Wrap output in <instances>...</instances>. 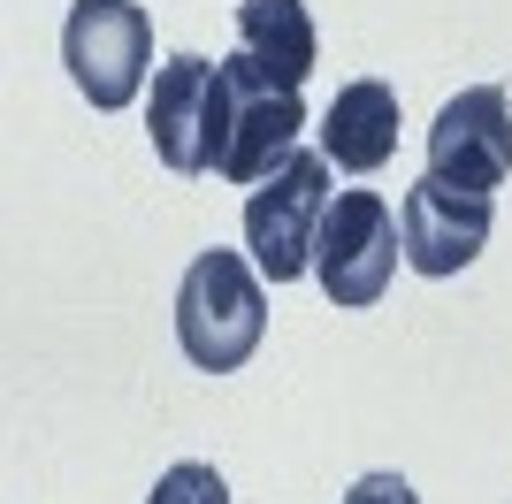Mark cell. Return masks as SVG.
<instances>
[{"mask_svg": "<svg viewBox=\"0 0 512 504\" xmlns=\"http://www.w3.org/2000/svg\"><path fill=\"white\" fill-rule=\"evenodd\" d=\"M260 336H268V291H260V275L237 260V252H199L184 283H176V344L192 367L207 375H230L245 359L260 352Z\"/></svg>", "mask_w": 512, "mask_h": 504, "instance_id": "1", "label": "cell"}, {"mask_svg": "<svg viewBox=\"0 0 512 504\" xmlns=\"http://www.w3.org/2000/svg\"><path fill=\"white\" fill-rule=\"evenodd\" d=\"M306 130V107L291 84H276L253 54H230L222 62V153H214V176L230 184H268L291 146Z\"/></svg>", "mask_w": 512, "mask_h": 504, "instance_id": "2", "label": "cell"}, {"mask_svg": "<svg viewBox=\"0 0 512 504\" xmlns=\"http://www.w3.org/2000/svg\"><path fill=\"white\" fill-rule=\"evenodd\" d=\"M406 252V222L383 207V191H337L314 237V283L329 291V306H375L398 275Z\"/></svg>", "mask_w": 512, "mask_h": 504, "instance_id": "3", "label": "cell"}, {"mask_svg": "<svg viewBox=\"0 0 512 504\" xmlns=\"http://www.w3.org/2000/svg\"><path fill=\"white\" fill-rule=\"evenodd\" d=\"M329 214V153H291L268 184L245 199V245L268 283H299L314 268V237Z\"/></svg>", "mask_w": 512, "mask_h": 504, "instance_id": "4", "label": "cell"}, {"mask_svg": "<svg viewBox=\"0 0 512 504\" xmlns=\"http://www.w3.org/2000/svg\"><path fill=\"white\" fill-rule=\"evenodd\" d=\"M62 62L92 107H130L153 62V23L138 0H77L62 23Z\"/></svg>", "mask_w": 512, "mask_h": 504, "instance_id": "5", "label": "cell"}, {"mask_svg": "<svg viewBox=\"0 0 512 504\" xmlns=\"http://www.w3.org/2000/svg\"><path fill=\"white\" fill-rule=\"evenodd\" d=\"M146 130H153L161 168H176V176L214 168V153H222V62H207V54L161 62L153 100H146Z\"/></svg>", "mask_w": 512, "mask_h": 504, "instance_id": "6", "label": "cell"}, {"mask_svg": "<svg viewBox=\"0 0 512 504\" xmlns=\"http://www.w3.org/2000/svg\"><path fill=\"white\" fill-rule=\"evenodd\" d=\"M428 176L459 191H497L512 176V100L505 84H474L428 123Z\"/></svg>", "mask_w": 512, "mask_h": 504, "instance_id": "7", "label": "cell"}, {"mask_svg": "<svg viewBox=\"0 0 512 504\" xmlns=\"http://www.w3.org/2000/svg\"><path fill=\"white\" fill-rule=\"evenodd\" d=\"M398 222H406V268L413 275H459V268L482 260V245H490L497 199L490 191H459V184L421 176V184L406 191Z\"/></svg>", "mask_w": 512, "mask_h": 504, "instance_id": "8", "label": "cell"}, {"mask_svg": "<svg viewBox=\"0 0 512 504\" xmlns=\"http://www.w3.org/2000/svg\"><path fill=\"white\" fill-rule=\"evenodd\" d=\"M321 153L337 168H352V176H375L398 153V92L383 77L344 84L337 100H329V115H321Z\"/></svg>", "mask_w": 512, "mask_h": 504, "instance_id": "9", "label": "cell"}, {"mask_svg": "<svg viewBox=\"0 0 512 504\" xmlns=\"http://www.w3.org/2000/svg\"><path fill=\"white\" fill-rule=\"evenodd\" d=\"M237 39H245L237 54H253L291 92L314 77V16H306V0H237Z\"/></svg>", "mask_w": 512, "mask_h": 504, "instance_id": "10", "label": "cell"}, {"mask_svg": "<svg viewBox=\"0 0 512 504\" xmlns=\"http://www.w3.org/2000/svg\"><path fill=\"white\" fill-rule=\"evenodd\" d=\"M146 504H230V482H222L207 459H184V466H169V474L153 482Z\"/></svg>", "mask_w": 512, "mask_h": 504, "instance_id": "11", "label": "cell"}, {"mask_svg": "<svg viewBox=\"0 0 512 504\" xmlns=\"http://www.w3.org/2000/svg\"><path fill=\"white\" fill-rule=\"evenodd\" d=\"M344 504H421V497H413V482H406V474H360Z\"/></svg>", "mask_w": 512, "mask_h": 504, "instance_id": "12", "label": "cell"}]
</instances>
